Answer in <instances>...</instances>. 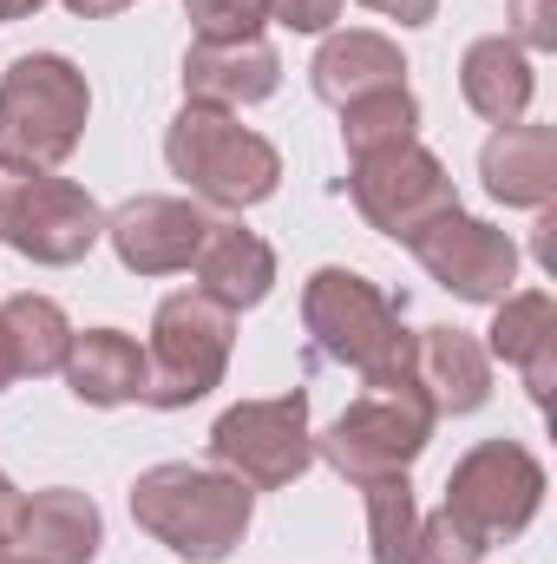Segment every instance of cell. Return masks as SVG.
Wrapping results in <instances>:
<instances>
[{
	"label": "cell",
	"mask_w": 557,
	"mask_h": 564,
	"mask_svg": "<svg viewBox=\"0 0 557 564\" xmlns=\"http://www.w3.org/2000/svg\"><path fill=\"white\" fill-rule=\"evenodd\" d=\"M302 328L321 361L361 375V388H414V335L401 302L361 270L321 263L302 282Z\"/></svg>",
	"instance_id": "6da1fadb"
},
{
	"label": "cell",
	"mask_w": 557,
	"mask_h": 564,
	"mask_svg": "<svg viewBox=\"0 0 557 564\" xmlns=\"http://www.w3.org/2000/svg\"><path fill=\"white\" fill-rule=\"evenodd\" d=\"M256 519V492L223 466L157 459L132 479V525L184 564H223Z\"/></svg>",
	"instance_id": "7a4b0ae2"
},
{
	"label": "cell",
	"mask_w": 557,
	"mask_h": 564,
	"mask_svg": "<svg viewBox=\"0 0 557 564\" xmlns=\"http://www.w3.org/2000/svg\"><path fill=\"white\" fill-rule=\"evenodd\" d=\"M92 119V86L66 53H20L0 73V171H59Z\"/></svg>",
	"instance_id": "3957f363"
},
{
	"label": "cell",
	"mask_w": 557,
	"mask_h": 564,
	"mask_svg": "<svg viewBox=\"0 0 557 564\" xmlns=\"http://www.w3.org/2000/svg\"><path fill=\"white\" fill-rule=\"evenodd\" d=\"M164 164L184 177V191L204 210H256L282 184V151L263 132H250L237 112L184 106L164 132Z\"/></svg>",
	"instance_id": "277c9868"
},
{
	"label": "cell",
	"mask_w": 557,
	"mask_h": 564,
	"mask_svg": "<svg viewBox=\"0 0 557 564\" xmlns=\"http://www.w3.org/2000/svg\"><path fill=\"white\" fill-rule=\"evenodd\" d=\"M237 348V315L210 302L204 289H177L151 308V341H144V408L177 414L197 408L223 375Z\"/></svg>",
	"instance_id": "5b68a950"
},
{
	"label": "cell",
	"mask_w": 557,
	"mask_h": 564,
	"mask_svg": "<svg viewBox=\"0 0 557 564\" xmlns=\"http://www.w3.org/2000/svg\"><path fill=\"white\" fill-rule=\"evenodd\" d=\"M106 210L59 171H0V243L40 270H73L99 250Z\"/></svg>",
	"instance_id": "8992f818"
},
{
	"label": "cell",
	"mask_w": 557,
	"mask_h": 564,
	"mask_svg": "<svg viewBox=\"0 0 557 564\" xmlns=\"http://www.w3.org/2000/svg\"><path fill=\"white\" fill-rule=\"evenodd\" d=\"M545 459L525 446V440H479V446H466L459 459H452V473H446V506L439 512H452L485 552L492 545H505V539H518L532 519H538V506H545Z\"/></svg>",
	"instance_id": "52a82bcc"
},
{
	"label": "cell",
	"mask_w": 557,
	"mask_h": 564,
	"mask_svg": "<svg viewBox=\"0 0 557 564\" xmlns=\"http://www.w3.org/2000/svg\"><path fill=\"white\" fill-rule=\"evenodd\" d=\"M433 426H439V414L426 408L419 388H361L341 408V421L315 433V459H328L348 486H368V479L407 473L426 453Z\"/></svg>",
	"instance_id": "ba28073f"
},
{
	"label": "cell",
	"mask_w": 557,
	"mask_h": 564,
	"mask_svg": "<svg viewBox=\"0 0 557 564\" xmlns=\"http://www.w3.org/2000/svg\"><path fill=\"white\" fill-rule=\"evenodd\" d=\"M210 459L243 479L250 492H276L295 486L308 466H315V426H308V394L288 388L270 401H237L223 408L210 426Z\"/></svg>",
	"instance_id": "9c48e42d"
},
{
	"label": "cell",
	"mask_w": 557,
	"mask_h": 564,
	"mask_svg": "<svg viewBox=\"0 0 557 564\" xmlns=\"http://www.w3.org/2000/svg\"><path fill=\"white\" fill-rule=\"evenodd\" d=\"M348 197L368 217V230L414 243L426 224H439L446 210H459V184L452 171L426 151V144H394V151H368L348 158Z\"/></svg>",
	"instance_id": "30bf717a"
},
{
	"label": "cell",
	"mask_w": 557,
	"mask_h": 564,
	"mask_svg": "<svg viewBox=\"0 0 557 564\" xmlns=\"http://www.w3.org/2000/svg\"><path fill=\"white\" fill-rule=\"evenodd\" d=\"M407 250H414L419 270L439 282L446 295H459V302H485L492 308L518 282V243H512V230H499L485 217H466V210H446L439 224H426Z\"/></svg>",
	"instance_id": "8fae6325"
},
{
	"label": "cell",
	"mask_w": 557,
	"mask_h": 564,
	"mask_svg": "<svg viewBox=\"0 0 557 564\" xmlns=\"http://www.w3.org/2000/svg\"><path fill=\"white\" fill-rule=\"evenodd\" d=\"M210 224L217 217L197 197H125L106 217V243L119 250V263L132 276H177V270H190Z\"/></svg>",
	"instance_id": "7c38bea8"
},
{
	"label": "cell",
	"mask_w": 557,
	"mask_h": 564,
	"mask_svg": "<svg viewBox=\"0 0 557 564\" xmlns=\"http://www.w3.org/2000/svg\"><path fill=\"white\" fill-rule=\"evenodd\" d=\"M282 59L270 40H190L184 53V106L210 112H243L276 99Z\"/></svg>",
	"instance_id": "4fadbf2b"
},
{
	"label": "cell",
	"mask_w": 557,
	"mask_h": 564,
	"mask_svg": "<svg viewBox=\"0 0 557 564\" xmlns=\"http://www.w3.org/2000/svg\"><path fill=\"white\" fill-rule=\"evenodd\" d=\"M308 86H315L321 106L341 112V106H354L368 93L407 86V53L374 26H335V33H321V46L308 59Z\"/></svg>",
	"instance_id": "5bb4252c"
},
{
	"label": "cell",
	"mask_w": 557,
	"mask_h": 564,
	"mask_svg": "<svg viewBox=\"0 0 557 564\" xmlns=\"http://www.w3.org/2000/svg\"><path fill=\"white\" fill-rule=\"evenodd\" d=\"M106 545V512L99 499L73 492V486H46L20 499V525H13V552L33 564H92Z\"/></svg>",
	"instance_id": "9a60e30c"
},
{
	"label": "cell",
	"mask_w": 557,
	"mask_h": 564,
	"mask_svg": "<svg viewBox=\"0 0 557 564\" xmlns=\"http://www.w3.org/2000/svg\"><path fill=\"white\" fill-rule=\"evenodd\" d=\"M485 355L525 375V394L545 408L557 381V302L545 289H512L492 302V328H485Z\"/></svg>",
	"instance_id": "2e32d148"
},
{
	"label": "cell",
	"mask_w": 557,
	"mask_h": 564,
	"mask_svg": "<svg viewBox=\"0 0 557 564\" xmlns=\"http://www.w3.org/2000/svg\"><path fill=\"white\" fill-rule=\"evenodd\" d=\"M414 388L426 408L446 414H479L492 401V355L466 328H419L414 335Z\"/></svg>",
	"instance_id": "e0dca14e"
},
{
	"label": "cell",
	"mask_w": 557,
	"mask_h": 564,
	"mask_svg": "<svg viewBox=\"0 0 557 564\" xmlns=\"http://www.w3.org/2000/svg\"><path fill=\"white\" fill-rule=\"evenodd\" d=\"M479 177L492 191V204L505 210H545L557 197V132L551 126H492V139L479 151Z\"/></svg>",
	"instance_id": "ac0fdd59"
},
{
	"label": "cell",
	"mask_w": 557,
	"mask_h": 564,
	"mask_svg": "<svg viewBox=\"0 0 557 564\" xmlns=\"http://www.w3.org/2000/svg\"><path fill=\"white\" fill-rule=\"evenodd\" d=\"M190 276H197V289L210 302H223L230 315H243V308L270 302V289H276V250L230 217V224H210L204 230V243L190 257Z\"/></svg>",
	"instance_id": "d6986e66"
},
{
	"label": "cell",
	"mask_w": 557,
	"mask_h": 564,
	"mask_svg": "<svg viewBox=\"0 0 557 564\" xmlns=\"http://www.w3.org/2000/svg\"><path fill=\"white\" fill-rule=\"evenodd\" d=\"M459 93L466 106L485 119V126H518L532 112V93H538V66L525 46H512L505 33H485L466 46L459 59Z\"/></svg>",
	"instance_id": "ffe728a7"
},
{
	"label": "cell",
	"mask_w": 557,
	"mask_h": 564,
	"mask_svg": "<svg viewBox=\"0 0 557 564\" xmlns=\"http://www.w3.org/2000/svg\"><path fill=\"white\" fill-rule=\"evenodd\" d=\"M66 388L73 401L86 408H125V401H144V348L139 335L125 328H73V348H66Z\"/></svg>",
	"instance_id": "44dd1931"
},
{
	"label": "cell",
	"mask_w": 557,
	"mask_h": 564,
	"mask_svg": "<svg viewBox=\"0 0 557 564\" xmlns=\"http://www.w3.org/2000/svg\"><path fill=\"white\" fill-rule=\"evenodd\" d=\"M0 328H7V341H13V355H20V375H59L66 368V348H73V322H66V308L53 302V295H33V289H20V295H7L0 302Z\"/></svg>",
	"instance_id": "7402d4cb"
},
{
	"label": "cell",
	"mask_w": 557,
	"mask_h": 564,
	"mask_svg": "<svg viewBox=\"0 0 557 564\" xmlns=\"http://www.w3.org/2000/svg\"><path fill=\"white\" fill-rule=\"evenodd\" d=\"M414 139H419L414 86H387V93H368V99L341 106V144H348V158L394 151V144H414Z\"/></svg>",
	"instance_id": "603a6c76"
},
{
	"label": "cell",
	"mask_w": 557,
	"mask_h": 564,
	"mask_svg": "<svg viewBox=\"0 0 557 564\" xmlns=\"http://www.w3.org/2000/svg\"><path fill=\"white\" fill-rule=\"evenodd\" d=\"M361 499H368V552H374V564H407V545H414V525H419L414 479L407 473L368 479Z\"/></svg>",
	"instance_id": "cb8c5ba5"
},
{
	"label": "cell",
	"mask_w": 557,
	"mask_h": 564,
	"mask_svg": "<svg viewBox=\"0 0 557 564\" xmlns=\"http://www.w3.org/2000/svg\"><path fill=\"white\" fill-rule=\"evenodd\" d=\"M485 545L452 519V512H426L414 525V545H407V564H479Z\"/></svg>",
	"instance_id": "d4e9b609"
},
{
	"label": "cell",
	"mask_w": 557,
	"mask_h": 564,
	"mask_svg": "<svg viewBox=\"0 0 557 564\" xmlns=\"http://www.w3.org/2000/svg\"><path fill=\"white\" fill-rule=\"evenodd\" d=\"M270 0H190V33L197 40H263Z\"/></svg>",
	"instance_id": "484cf974"
},
{
	"label": "cell",
	"mask_w": 557,
	"mask_h": 564,
	"mask_svg": "<svg viewBox=\"0 0 557 564\" xmlns=\"http://www.w3.org/2000/svg\"><path fill=\"white\" fill-rule=\"evenodd\" d=\"M512 46H525L532 59L557 46V20H551V0H512V26H505Z\"/></svg>",
	"instance_id": "4316f807"
},
{
	"label": "cell",
	"mask_w": 557,
	"mask_h": 564,
	"mask_svg": "<svg viewBox=\"0 0 557 564\" xmlns=\"http://www.w3.org/2000/svg\"><path fill=\"white\" fill-rule=\"evenodd\" d=\"M348 0H270V20L288 26V33H335Z\"/></svg>",
	"instance_id": "83f0119b"
},
{
	"label": "cell",
	"mask_w": 557,
	"mask_h": 564,
	"mask_svg": "<svg viewBox=\"0 0 557 564\" xmlns=\"http://www.w3.org/2000/svg\"><path fill=\"white\" fill-rule=\"evenodd\" d=\"M361 7L381 13V20H401V26H426L439 13V0H361Z\"/></svg>",
	"instance_id": "f1b7e54d"
},
{
	"label": "cell",
	"mask_w": 557,
	"mask_h": 564,
	"mask_svg": "<svg viewBox=\"0 0 557 564\" xmlns=\"http://www.w3.org/2000/svg\"><path fill=\"white\" fill-rule=\"evenodd\" d=\"M20 499H26V492H20V486L0 473V545H13V525H20Z\"/></svg>",
	"instance_id": "f546056e"
},
{
	"label": "cell",
	"mask_w": 557,
	"mask_h": 564,
	"mask_svg": "<svg viewBox=\"0 0 557 564\" xmlns=\"http://www.w3.org/2000/svg\"><path fill=\"white\" fill-rule=\"evenodd\" d=\"M132 0H66V13H79V20H112V13H125Z\"/></svg>",
	"instance_id": "4dcf8cb0"
},
{
	"label": "cell",
	"mask_w": 557,
	"mask_h": 564,
	"mask_svg": "<svg viewBox=\"0 0 557 564\" xmlns=\"http://www.w3.org/2000/svg\"><path fill=\"white\" fill-rule=\"evenodd\" d=\"M20 381V355H13V341H7V328H0V394Z\"/></svg>",
	"instance_id": "1f68e13d"
},
{
	"label": "cell",
	"mask_w": 557,
	"mask_h": 564,
	"mask_svg": "<svg viewBox=\"0 0 557 564\" xmlns=\"http://www.w3.org/2000/svg\"><path fill=\"white\" fill-rule=\"evenodd\" d=\"M40 7H46V0H0V26H7V20H26V13H40Z\"/></svg>",
	"instance_id": "d6a6232c"
},
{
	"label": "cell",
	"mask_w": 557,
	"mask_h": 564,
	"mask_svg": "<svg viewBox=\"0 0 557 564\" xmlns=\"http://www.w3.org/2000/svg\"><path fill=\"white\" fill-rule=\"evenodd\" d=\"M0 564H33V558H26V552H7V558H0Z\"/></svg>",
	"instance_id": "836d02e7"
},
{
	"label": "cell",
	"mask_w": 557,
	"mask_h": 564,
	"mask_svg": "<svg viewBox=\"0 0 557 564\" xmlns=\"http://www.w3.org/2000/svg\"><path fill=\"white\" fill-rule=\"evenodd\" d=\"M7 552H13V545H0V558H7Z\"/></svg>",
	"instance_id": "e575fe53"
}]
</instances>
